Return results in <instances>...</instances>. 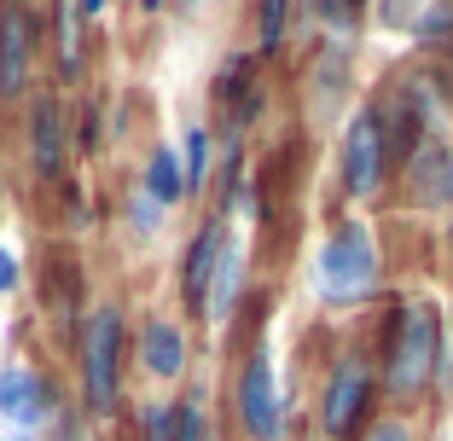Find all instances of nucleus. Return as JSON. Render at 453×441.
<instances>
[{
  "label": "nucleus",
  "instance_id": "a211bd4d",
  "mask_svg": "<svg viewBox=\"0 0 453 441\" xmlns=\"http://www.w3.org/2000/svg\"><path fill=\"white\" fill-rule=\"evenodd\" d=\"M146 441H180V413H169V407H157L146 424Z\"/></svg>",
  "mask_w": 453,
  "mask_h": 441
},
{
  "label": "nucleus",
  "instance_id": "4be33fe9",
  "mask_svg": "<svg viewBox=\"0 0 453 441\" xmlns=\"http://www.w3.org/2000/svg\"><path fill=\"white\" fill-rule=\"evenodd\" d=\"M99 6H105V0H76V12H99Z\"/></svg>",
  "mask_w": 453,
  "mask_h": 441
},
{
  "label": "nucleus",
  "instance_id": "7ed1b4c3",
  "mask_svg": "<svg viewBox=\"0 0 453 441\" xmlns=\"http://www.w3.org/2000/svg\"><path fill=\"white\" fill-rule=\"evenodd\" d=\"M117 348H122L117 308H99L88 320V343H81V384H88L94 413H111V401H117Z\"/></svg>",
  "mask_w": 453,
  "mask_h": 441
},
{
  "label": "nucleus",
  "instance_id": "1a4fd4ad",
  "mask_svg": "<svg viewBox=\"0 0 453 441\" xmlns=\"http://www.w3.org/2000/svg\"><path fill=\"white\" fill-rule=\"evenodd\" d=\"M215 262H221V221H203V232L192 239V250H187V273H180L187 302H203V285H210Z\"/></svg>",
  "mask_w": 453,
  "mask_h": 441
},
{
  "label": "nucleus",
  "instance_id": "aec40b11",
  "mask_svg": "<svg viewBox=\"0 0 453 441\" xmlns=\"http://www.w3.org/2000/svg\"><path fill=\"white\" fill-rule=\"evenodd\" d=\"M372 441H407V430H401V424H378Z\"/></svg>",
  "mask_w": 453,
  "mask_h": 441
},
{
  "label": "nucleus",
  "instance_id": "0eeeda50",
  "mask_svg": "<svg viewBox=\"0 0 453 441\" xmlns=\"http://www.w3.org/2000/svg\"><path fill=\"white\" fill-rule=\"evenodd\" d=\"M29 53H35V29H29L24 6L0 12V94H18L29 76Z\"/></svg>",
  "mask_w": 453,
  "mask_h": 441
},
{
  "label": "nucleus",
  "instance_id": "b1692460",
  "mask_svg": "<svg viewBox=\"0 0 453 441\" xmlns=\"http://www.w3.org/2000/svg\"><path fill=\"white\" fill-rule=\"evenodd\" d=\"M198 441H210V436H198Z\"/></svg>",
  "mask_w": 453,
  "mask_h": 441
},
{
  "label": "nucleus",
  "instance_id": "423d86ee",
  "mask_svg": "<svg viewBox=\"0 0 453 441\" xmlns=\"http://www.w3.org/2000/svg\"><path fill=\"white\" fill-rule=\"evenodd\" d=\"M407 186L425 203H453V146H441V140L413 146V157H407Z\"/></svg>",
  "mask_w": 453,
  "mask_h": 441
},
{
  "label": "nucleus",
  "instance_id": "9b49d317",
  "mask_svg": "<svg viewBox=\"0 0 453 441\" xmlns=\"http://www.w3.org/2000/svg\"><path fill=\"white\" fill-rule=\"evenodd\" d=\"M29 140H35V169H41V174H58V157H65V146H58V105H53V99H41V105H35Z\"/></svg>",
  "mask_w": 453,
  "mask_h": 441
},
{
  "label": "nucleus",
  "instance_id": "dca6fc26",
  "mask_svg": "<svg viewBox=\"0 0 453 441\" xmlns=\"http://www.w3.org/2000/svg\"><path fill=\"white\" fill-rule=\"evenodd\" d=\"M314 6H320V18H326L332 29H349V24L360 18V6H366V0H314Z\"/></svg>",
  "mask_w": 453,
  "mask_h": 441
},
{
  "label": "nucleus",
  "instance_id": "2eb2a0df",
  "mask_svg": "<svg viewBox=\"0 0 453 441\" xmlns=\"http://www.w3.org/2000/svg\"><path fill=\"white\" fill-rule=\"evenodd\" d=\"M285 6H291V0H262V47L267 53H273L280 35H285Z\"/></svg>",
  "mask_w": 453,
  "mask_h": 441
},
{
  "label": "nucleus",
  "instance_id": "6ab92c4d",
  "mask_svg": "<svg viewBox=\"0 0 453 441\" xmlns=\"http://www.w3.org/2000/svg\"><path fill=\"white\" fill-rule=\"evenodd\" d=\"M12 285H18V262L0 250V291H12Z\"/></svg>",
  "mask_w": 453,
  "mask_h": 441
},
{
  "label": "nucleus",
  "instance_id": "f3484780",
  "mask_svg": "<svg viewBox=\"0 0 453 441\" xmlns=\"http://www.w3.org/2000/svg\"><path fill=\"white\" fill-rule=\"evenodd\" d=\"M203 163H210V140H203V134H192V140H187V192L203 180Z\"/></svg>",
  "mask_w": 453,
  "mask_h": 441
},
{
  "label": "nucleus",
  "instance_id": "f03ea898",
  "mask_svg": "<svg viewBox=\"0 0 453 441\" xmlns=\"http://www.w3.org/2000/svg\"><path fill=\"white\" fill-rule=\"evenodd\" d=\"M320 296H332V302H355V296H366L378 285V244L366 227H343L332 244L320 250Z\"/></svg>",
  "mask_w": 453,
  "mask_h": 441
},
{
  "label": "nucleus",
  "instance_id": "ddd939ff",
  "mask_svg": "<svg viewBox=\"0 0 453 441\" xmlns=\"http://www.w3.org/2000/svg\"><path fill=\"white\" fill-rule=\"evenodd\" d=\"M151 198H157V203H174V198H180V169H174V151H157V157H151Z\"/></svg>",
  "mask_w": 453,
  "mask_h": 441
},
{
  "label": "nucleus",
  "instance_id": "412c9836",
  "mask_svg": "<svg viewBox=\"0 0 453 441\" xmlns=\"http://www.w3.org/2000/svg\"><path fill=\"white\" fill-rule=\"evenodd\" d=\"M441 87H448V105H453V47H448V58H441Z\"/></svg>",
  "mask_w": 453,
  "mask_h": 441
},
{
  "label": "nucleus",
  "instance_id": "5701e85b",
  "mask_svg": "<svg viewBox=\"0 0 453 441\" xmlns=\"http://www.w3.org/2000/svg\"><path fill=\"white\" fill-rule=\"evenodd\" d=\"M65 441H88V430H76V424H70V430H65Z\"/></svg>",
  "mask_w": 453,
  "mask_h": 441
},
{
  "label": "nucleus",
  "instance_id": "4468645a",
  "mask_svg": "<svg viewBox=\"0 0 453 441\" xmlns=\"http://www.w3.org/2000/svg\"><path fill=\"white\" fill-rule=\"evenodd\" d=\"M233 285H239V250L226 244L221 262H215V302H210V314H226V302H233Z\"/></svg>",
  "mask_w": 453,
  "mask_h": 441
},
{
  "label": "nucleus",
  "instance_id": "9d476101",
  "mask_svg": "<svg viewBox=\"0 0 453 441\" xmlns=\"http://www.w3.org/2000/svg\"><path fill=\"white\" fill-rule=\"evenodd\" d=\"M41 377H29V372H6L0 377V418H12V424H35L41 418Z\"/></svg>",
  "mask_w": 453,
  "mask_h": 441
},
{
  "label": "nucleus",
  "instance_id": "f257e3e1",
  "mask_svg": "<svg viewBox=\"0 0 453 441\" xmlns=\"http://www.w3.org/2000/svg\"><path fill=\"white\" fill-rule=\"evenodd\" d=\"M430 366H436V314H430L425 302H407L395 314V331H389V389L395 395H413L418 384L430 377Z\"/></svg>",
  "mask_w": 453,
  "mask_h": 441
},
{
  "label": "nucleus",
  "instance_id": "20e7f679",
  "mask_svg": "<svg viewBox=\"0 0 453 441\" xmlns=\"http://www.w3.org/2000/svg\"><path fill=\"white\" fill-rule=\"evenodd\" d=\"M378 174H384V128H378V117H355L343 146V180L355 198H366V192H378Z\"/></svg>",
  "mask_w": 453,
  "mask_h": 441
},
{
  "label": "nucleus",
  "instance_id": "39448f33",
  "mask_svg": "<svg viewBox=\"0 0 453 441\" xmlns=\"http://www.w3.org/2000/svg\"><path fill=\"white\" fill-rule=\"evenodd\" d=\"M239 407H244V430L256 441L280 436V401H273V366H267V354H250L244 384H239Z\"/></svg>",
  "mask_w": 453,
  "mask_h": 441
},
{
  "label": "nucleus",
  "instance_id": "f8f14e48",
  "mask_svg": "<svg viewBox=\"0 0 453 441\" xmlns=\"http://www.w3.org/2000/svg\"><path fill=\"white\" fill-rule=\"evenodd\" d=\"M140 354H146V366H151L157 377H174L180 366H187V343H180V331H174V325H151Z\"/></svg>",
  "mask_w": 453,
  "mask_h": 441
},
{
  "label": "nucleus",
  "instance_id": "6e6552de",
  "mask_svg": "<svg viewBox=\"0 0 453 441\" xmlns=\"http://www.w3.org/2000/svg\"><path fill=\"white\" fill-rule=\"evenodd\" d=\"M366 366L360 361H343L337 366V377H332V395H326V430L332 436H343V430H355V418L366 413Z\"/></svg>",
  "mask_w": 453,
  "mask_h": 441
}]
</instances>
